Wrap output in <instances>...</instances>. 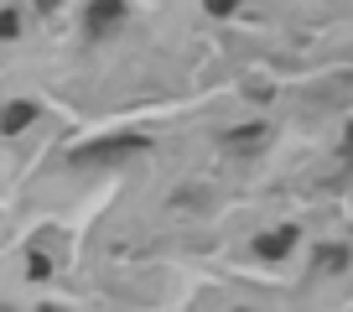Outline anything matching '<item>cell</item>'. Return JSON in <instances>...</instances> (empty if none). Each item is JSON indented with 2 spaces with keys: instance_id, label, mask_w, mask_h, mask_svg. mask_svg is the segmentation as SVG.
<instances>
[{
  "instance_id": "4",
  "label": "cell",
  "mask_w": 353,
  "mask_h": 312,
  "mask_svg": "<svg viewBox=\"0 0 353 312\" xmlns=\"http://www.w3.org/2000/svg\"><path fill=\"white\" fill-rule=\"evenodd\" d=\"M37 120V104H6V110H0V130H26V125Z\"/></svg>"
},
{
  "instance_id": "10",
  "label": "cell",
  "mask_w": 353,
  "mask_h": 312,
  "mask_svg": "<svg viewBox=\"0 0 353 312\" xmlns=\"http://www.w3.org/2000/svg\"><path fill=\"white\" fill-rule=\"evenodd\" d=\"M348 141H353V135H348Z\"/></svg>"
},
{
  "instance_id": "9",
  "label": "cell",
  "mask_w": 353,
  "mask_h": 312,
  "mask_svg": "<svg viewBox=\"0 0 353 312\" xmlns=\"http://www.w3.org/2000/svg\"><path fill=\"white\" fill-rule=\"evenodd\" d=\"M0 37H16V16H11V11L0 16Z\"/></svg>"
},
{
  "instance_id": "2",
  "label": "cell",
  "mask_w": 353,
  "mask_h": 312,
  "mask_svg": "<svg viewBox=\"0 0 353 312\" xmlns=\"http://www.w3.org/2000/svg\"><path fill=\"white\" fill-rule=\"evenodd\" d=\"M125 6L120 0H94V6H88V37H104L114 26V16H120Z\"/></svg>"
},
{
  "instance_id": "5",
  "label": "cell",
  "mask_w": 353,
  "mask_h": 312,
  "mask_svg": "<svg viewBox=\"0 0 353 312\" xmlns=\"http://www.w3.org/2000/svg\"><path fill=\"white\" fill-rule=\"evenodd\" d=\"M317 266H322V271H343V266H348V250H343V245L317 250Z\"/></svg>"
},
{
  "instance_id": "7",
  "label": "cell",
  "mask_w": 353,
  "mask_h": 312,
  "mask_svg": "<svg viewBox=\"0 0 353 312\" xmlns=\"http://www.w3.org/2000/svg\"><path fill=\"white\" fill-rule=\"evenodd\" d=\"M47 276H52V266H47L42 255H32V281H47Z\"/></svg>"
},
{
  "instance_id": "3",
  "label": "cell",
  "mask_w": 353,
  "mask_h": 312,
  "mask_svg": "<svg viewBox=\"0 0 353 312\" xmlns=\"http://www.w3.org/2000/svg\"><path fill=\"white\" fill-rule=\"evenodd\" d=\"M291 245H296V229H276V234H265V240H254V250H260L265 260H281Z\"/></svg>"
},
{
  "instance_id": "1",
  "label": "cell",
  "mask_w": 353,
  "mask_h": 312,
  "mask_svg": "<svg viewBox=\"0 0 353 312\" xmlns=\"http://www.w3.org/2000/svg\"><path fill=\"white\" fill-rule=\"evenodd\" d=\"M141 146H151L145 135H114V141H94L83 146V151H73V162L83 167V162H104V156H125V151H141Z\"/></svg>"
},
{
  "instance_id": "8",
  "label": "cell",
  "mask_w": 353,
  "mask_h": 312,
  "mask_svg": "<svg viewBox=\"0 0 353 312\" xmlns=\"http://www.w3.org/2000/svg\"><path fill=\"white\" fill-rule=\"evenodd\" d=\"M203 6H208V11H213V16H229V11H234V6H239V0H203Z\"/></svg>"
},
{
  "instance_id": "6",
  "label": "cell",
  "mask_w": 353,
  "mask_h": 312,
  "mask_svg": "<svg viewBox=\"0 0 353 312\" xmlns=\"http://www.w3.org/2000/svg\"><path fill=\"white\" fill-rule=\"evenodd\" d=\"M260 135H265V130H260V125H244V130H234V135H229V141H234V146H250V141H260Z\"/></svg>"
}]
</instances>
